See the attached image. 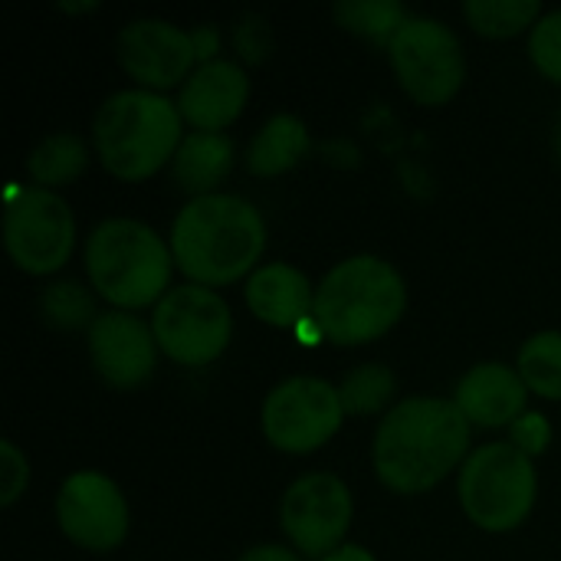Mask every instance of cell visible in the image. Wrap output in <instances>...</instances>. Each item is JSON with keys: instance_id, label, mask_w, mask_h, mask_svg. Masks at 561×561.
Masks as SVG:
<instances>
[{"instance_id": "1", "label": "cell", "mask_w": 561, "mask_h": 561, "mask_svg": "<svg viewBox=\"0 0 561 561\" xmlns=\"http://www.w3.org/2000/svg\"><path fill=\"white\" fill-rule=\"evenodd\" d=\"M470 421L447 398H404L375 431L371 463L394 493L434 490L460 460H467Z\"/></svg>"}, {"instance_id": "2", "label": "cell", "mask_w": 561, "mask_h": 561, "mask_svg": "<svg viewBox=\"0 0 561 561\" xmlns=\"http://www.w3.org/2000/svg\"><path fill=\"white\" fill-rule=\"evenodd\" d=\"M266 250L263 214L240 194L191 197L171 227V253L201 286H227L247 276Z\"/></svg>"}, {"instance_id": "3", "label": "cell", "mask_w": 561, "mask_h": 561, "mask_svg": "<svg viewBox=\"0 0 561 561\" xmlns=\"http://www.w3.org/2000/svg\"><path fill=\"white\" fill-rule=\"evenodd\" d=\"M408 309V286L394 263L358 253L335 263L316 286V329L335 345H365L388 335Z\"/></svg>"}, {"instance_id": "4", "label": "cell", "mask_w": 561, "mask_h": 561, "mask_svg": "<svg viewBox=\"0 0 561 561\" xmlns=\"http://www.w3.org/2000/svg\"><path fill=\"white\" fill-rule=\"evenodd\" d=\"M181 108L154 89L112 92L92 122L99 161L122 181L151 178L164 161H174L181 135Z\"/></svg>"}, {"instance_id": "5", "label": "cell", "mask_w": 561, "mask_h": 561, "mask_svg": "<svg viewBox=\"0 0 561 561\" xmlns=\"http://www.w3.org/2000/svg\"><path fill=\"white\" fill-rule=\"evenodd\" d=\"M174 253L145 220L108 217L85 240V270L99 296L131 312L168 293Z\"/></svg>"}, {"instance_id": "6", "label": "cell", "mask_w": 561, "mask_h": 561, "mask_svg": "<svg viewBox=\"0 0 561 561\" xmlns=\"http://www.w3.org/2000/svg\"><path fill=\"white\" fill-rule=\"evenodd\" d=\"M457 493L473 526L483 533H513L536 506V463L510 440L483 444L463 460Z\"/></svg>"}, {"instance_id": "7", "label": "cell", "mask_w": 561, "mask_h": 561, "mask_svg": "<svg viewBox=\"0 0 561 561\" xmlns=\"http://www.w3.org/2000/svg\"><path fill=\"white\" fill-rule=\"evenodd\" d=\"M3 243L23 273H56L76 247V217L49 187H10L3 204Z\"/></svg>"}, {"instance_id": "8", "label": "cell", "mask_w": 561, "mask_h": 561, "mask_svg": "<svg viewBox=\"0 0 561 561\" xmlns=\"http://www.w3.org/2000/svg\"><path fill=\"white\" fill-rule=\"evenodd\" d=\"M151 332L158 348L178 365H210L230 345L233 316L210 286L181 283L154 306Z\"/></svg>"}, {"instance_id": "9", "label": "cell", "mask_w": 561, "mask_h": 561, "mask_svg": "<svg viewBox=\"0 0 561 561\" xmlns=\"http://www.w3.org/2000/svg\"><path fill=\"white\" fill-rule=\"evenodd\" d=\"M391 66L421 105H444L467 79V53L460 36L437 16H408L388 43Z\"/></svg>"}, {"instance_id": "10", "label": "cell", "mask_w": 561, "mask_h": 561, "mask_svg": "<svg viewBox=\"0 0 561 561\" xmlns=\"http://www.w3.org/2000/svg\"><path fill=\"white\" fill-rule=\"evenodd\" d=\"M345 408L339 388L325 378L296 375L279 381L263 401V434L283 454H312L342 427Z\"/></svg>"}, {"instance_id": "11", "label": "cell", "mask_w": 561, "mask_h": 561, "mask_svg": "<svg viewBox=\"0 0 561 561\" xmlns=\"http://www.w3.org/2000/svg\"><path fill=\"white\" fill-rule=\"evenodd\" d=\"M279 526L289 542L312 556L325 559L339 546H345V533L352 526V493L335 473H306L283 493Z\"/></svg>"}, {"instance_id": "12", "label": "cell", "mask_w": 561, "mask_h": 561, "mask_svg": "<svg viewBox=\"0 0 561 561\" xmlns=\"http://www.w3.org/2000/svg\"><path fill=\"white\" fill-rule=\"evenodd\" d=\"M59 529L89 552H112L128 536V503L99 470L69 473L56 493Z\"/></svg>"}, {"instance_id": "13", "label": "cell", "mask_w": 561, "mask_h": 561, "mask_svg": "<svg viewBox=\"0 0 561 561\" xmlns=\"http://www.w3.org/2000/svg\"><path fill=\"white\" fill-rule=\"evenodd\" d=\"M118 62L131 79L158 92L187 82V76L197 69V49L191 30L161 16H141L122 26Z\"/></svg>"}, {"instance_id": "14", "label": "cell", "mask_w": 561, "mask_h": 561, "mask_svg": "<svg viewBox=\"0 0 561 561\" xmlns=\"http://www.w3.org/2000/svg\"><path fill=\"white\" fill-rule=\"evenodd\" d=\"M89 358L112 388H138L154 375L158 342L138 316L108 309L89 325Z\"/></svg>"}, {"instance_id": "15", "label": "cell", "mask_w": 561, "mask_h": 561, "mask_svg": "<svg viewBox=\"0 0 561 561\" xmlns=\"http://www.w3.org/2000/svg\"><path fill=\"white\" fill-rule=\"evenodd\" d=\"M250 99V76L237 59L201 62L181 85L178 108L197 131H220L240 118Z\"/></svg>"}, {"instance_id": "16", "label": "cell", "mask_w": 561, "mask_h": 561, "mask_svg": "<svg viewBox=\"0 0 561 561\" xmlns=\"http://www.w3.org/2000/svg\"><path fill=\"white\" fill-rule=\"evenodd\" d=\"M526 398L529 388L523 375L503 362L473 365L454 391V404L470 427H513L526 414Z\"/></svg>"}, {"instance_id": "17", "label": "cell", "mask_w": 561, "mask_h": 561, "mask_svg": "<svg viewBox=\"0 0 561 561\" xmlns=\"http://www.w3.org/2000/svg\"><path fill=\"white\" fill-rule=\"evenodd\" d=\"M247 306L276 329H299L312 319L316 289L293 263H266L247 279Z\"/></svg>"}, {"instance_id": "18", "label": "cell", "mask_w": 561, "mask_h": 561, "mask_svg": "<svg viewBox=\"0 0 561 561\" xmlns=\"http://www.w3.org/2000/svg\"><path fill=\"white\" fill-rule=\"evenodd\" d=\"M233 168V141L224 131H191L184 135L171 171L178 187L191 191L194 197L214 194V187Z\"/></svg>"}, {"instance_id": "19", "label": "cell", "mask_w": 561, "mask_h": 561, "mask_svg": "<svg viewBox=\"0 0 561 561\" xmlns=\"http://www.w3.org/2000/svg\"><path fill=\"white\" fill-rule=\"evenodd\" d=\"M309 151V128L299 115L276 112L247 145V168L260 178L286 174Z\"/></svg>"}, {"instance_id": "20", "label": "cell", "mask_w": 561, "mask_h": 561, "mask_svg": "<svg viewBox=\"0 0 561 561\" xmlns=\"http://www.w3.org/2000/svg\"><path fill=\"white\" fill-rule=\"evenodd\" d=\"M89 151L85 141L76 131H53L46 135L26 158V171L36 181V187H56V184H69L85 171Z\"/></svg>"}, {"instance_id": "21", "label": "cell", "mask_w": 561, "mask_h": 561, "mask_svg": "<svg viewBox=\"0 0 561 561\" xmlns=\"http://www.w3.org/2000/svg\"><path fill=\"white\" fill-rule=\"evenodd\" d=\"M516 371L523 375V381L533 394L561 401V332H556V329L536 332L519 348Z\"/></svg>"}, {"instance_id": "22", "label": "cell", "mask_w": 561, "mask_h": 561, "mask_svg": "<svg viewBox=\"0 0 561 561\" xmlns=\"http://www.w3.org/2000/svg\"><path fill=\"white\" fill-rule=\"evenodd\" d=\"M332 16L358 36H368L375 43L385 39L391 43L394 33L404 26L408 10L401 0H339L332 7Z\"/></svg>"}, {"instance_id": "23", "label": "cell", "mask_w": 561, "mask_h": 561, "mask_svg": "<svg viewBox=\"0 0 561 561\" xmlns=\"http://www.w3.org/2000/svg\"><path fill=\"white\" fill-rule=\"evenodd\" d=\"M394 391H398V378L381 362L352 368L339 385V398H342L345 414H378L381 408L391 404Z\"/></svg>"}, {"instance_id": "24", "label": "cell", "mask_w": 561, "mask_h": 561, "mask_svg": "<svg viewBox=\"0 0 561 561\" xmlns=\"http://www.w3.org/2000/svg\"><path fill=\"white\" fill-rule=\"evenodd\" d=\"M463 16L483 36H516L542 16L539 0H467Z\"/></svg>"}, {"instance_id": "25", "label": "cell", "mask_w": 561, "mask_h": 561, "mask_svg": "<svg viewBox=\"0 0 561 561\" xmlns=\"http://www.w3.org/2000/svg\"><path fill=\"white\" fill-rule=\"evenodd\" d=\"M39 312L56 329H82L85 322L92 325L99 319L92 296L79 283H69V279L53 283L39 293Z\"/></svg>"}, {"instance_id": "26", "label": "cell", "mask_w": 561, "mask_h": 561, "mask_svg": "<svg viewBox=\"0 0 561 561\" xmlns=\"http://www.w3.org/2000/svg\"><path fill=\"white\" fill-rule=\"evenodd\" d=\"M529 56L542 76L561 82V10L542 13L529 33Z\"/></svg>"}, {"instance_id": "27", "label": "cell", "mask_w": 561, "mask_h": 561, "mask_svg": "<svg viewBox=\"0 0 561 561\" xmlns=\"http://www.w3.org/2000/svg\"><path fill=\"white\" fill-rule=\"evenodd\" d=\"M30 483V463H26V454L13 444V440H3L0 444V506H13L20 500V493L26 490Z\"/></svg>"}, {"instance_id": "28", "label": "cell", "mask_w": 561, "mask_h": 561, "mask_svg": "<svg viewBox=\"0 0 561 561\" xmlns=\"http://www.w3.org/2000/svg\"><path fill=\"white\" fill-rule=\"evenodd\" d=\"M552 440V427L546 421V414H536V411H526L513 427H510V444H516L523 454L536 457L549 447Z\"/></svg>"}, {"instance_id": "29", "label": "cell", "mask_w": 561, "mask_h": 561, "mask_svg": "<svg viewBox=\"0 0 561 561\" xmlns=\"http://www.w3.org/2000/svg\"><path fill=\"white\" fill-rule=\"evenodd\" d=\"M237 561H302L289 546H253Z\"/></svg>"}, {"instance_id": "30", "label": "cell", "mask_w": 561, "mask_h": 561, "mask_svg": "<svg viewBox=\"0 0 561 561\" xmlns=\"http://www.w3.org/2000/svg\"><path fill=\"white\" fill-rule=\"evenodd\" d=\"M191 39H194V49H197V59H201V62L217 59V56H214V53H217V30H214V26H197V30H191Z\"/></svg>"}, {"instance_id": "31", "label": "cell", "mask_w": 561, "mask_h": 561, "mask_svg": "<svg viewBox=\"0 0 561 561\" xmlns=\"http://www.w3.org/2000/svg\"><path fill=\"white\" fill-rule=\"evenodd\" d=\"M319 561H375V556L362 546H339L335 552H329L325 559Z\"/></svg>"}, {"instance_id": "32", "label": "cell", "mask_w": 561, "mask_h": 561, "mask_svg": "<svg viewBox=\"0 0 561 561\" xmlns=\"http://www.w3.org/2000/svg\"><path fill=\"white\" fill-rule=\"evenodd\" d=\"M552 148H556V158L561 161V112L559 118H556V125H552Z\"/></svg>"}]
</instances>
